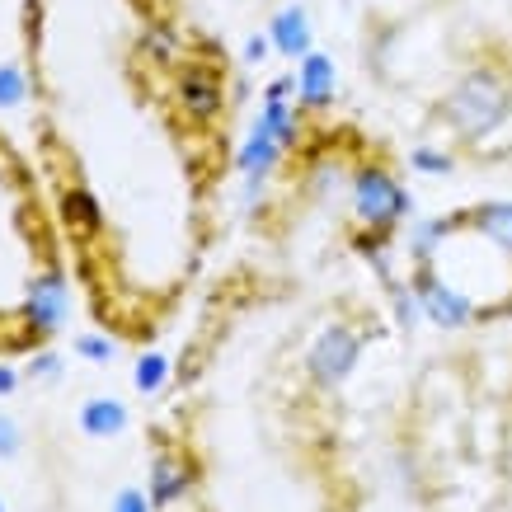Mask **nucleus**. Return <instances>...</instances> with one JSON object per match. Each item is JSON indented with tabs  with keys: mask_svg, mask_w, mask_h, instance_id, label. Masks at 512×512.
Instances as JSON below:
<instances>
[{
	"mask_svg": "<svg viewBox=\"0 0 512 512\" xmlns=\"http://www.w3.org/2000/svg\"><path fill=\"white\" fill-rule=\"evenodd\" d=\"M442 123L456 132L461 141H484L489 132L508 123L512 113V80L494 66H475L466 76L456 80L442 99Z\"/></svg>",
	"mask_w": 512,
	"mask_h": 512,
	"instance_id": "f257e3e1",
	"label": "nucleus"
},
{
	"mask_svg": "<svg viewBox=\"0 0 512 512\" xmlns=\"http://www.w3.org/2000/svg\"><path fill=\"white\" fill-rule=\"evenodd\" d=\"M348 202H353L357 226H367V231H395L400 221L414 217L409 188L386 165H357L348 179Z\"/></svg>",
	"mask_w": 512,
	"mask_h": 512,
	"instance_id": "f03ea898",
	"label": "nucleus"
},
{
	"mask_svg": "<svg viewBox=\"0 0 512 512\" xmlns=\"http://www.w3.org/2000/svg\"><path fill=\"white\" fill-rule=\"evenodd\" d=\"M409 287H414V296H419L423 306V320L437 329H466L480 320V301L470 292H461L456 282L442 278V268L437 264H414V273H409Z\"/></svg>",
	"mask_w": 512,
	"mask_h": 512,
	"instance_id": "7ed1b4c3",
	"label": "nucleus"
},
{
	"mask_svg": "<svg viewBox=\"0 0 512 512\" xmlns=\"http://www.w3.org/2000/svg\"><path fill=\"white\" fill-rule=\"evenodd\" d=\"M362 348H367L362 329H353V325H325L320 334H315L311 353H306V376H311L315 386H325V390L343 386V381L357 372Z\"/></svg>",
	"mask_w": 512,
	"mask_h": 512,
	"instance_id": "20e7f679",
	"label": "nucleus"
},
{
	"mask_svg": "<svg viewBox=\"0 0 512 512\" xmlns=\"http://www.w3.org/2000/svg\"><path fill=\"white\" fill-rule=\"evenodd\" d=\"M282 156H287V146H282L264 123H254L245 132L240 151H235V170L245 179V207H254V202L264 198V188H268V179H273V170L282 165Z\"/></svg>",
	"mask_w": 512,
	"mask_h": 512,
	"instance_id": "39448f33",
	"label": "nucleus"
},
{
	"mask_svg": "<svg viewBox=\"0 0 512 512\" xmlns=\"http://www.w3.org/2000/svg\"><path fill=\"white\" fill-rule=\"evenodd\" d=\"M339 94V71H334V57L311 47L301 62H296V104L306 113H325Z\"/></svg>",
	"mask_w": 512,
	"mask_h": 512,
	"instance_id": "423d86ee",
	"label": "nucleus"
},
{
	"mask_svg": "<svg viewBox=\"0 0 512 512\" xmlns=\"http://www.w3.org/2000/svg\"><path fill=\"white\" fill-rule=\"evenodd\" d=\"M66 311H71L66 282H62V273L47 268L43 278L29 287V296H24V320H29V329H38V334H57V329L66 325Z\"/></svg>",
	"mask_w": 512,
	"mask_h": 512,
	"instance_id": "0eeeda50",
	"label": "nucleus"
},
{
	"mask_svg": "<svg viewBox=\"0 0 512 512\" xmlns=\"http://www.w3.org/2000/svg\"><path fill=\"white\" fill-rule=\"evenodd\" d=\"M461 231L480 235L484 245H494L503 259L512 264V202L508 198H489V202H475L470 212H456Z\"/></svg>",
	"mask_w": 512,
	"mask_h": 512,
	"instance_id": "6e6552de",
	"label": "nucleus"
},
{
	"mask_svg": "<svg viewBox=\"0 0 512 512\" xmlns=\"http://www.w3.org/2000/svg\"><path fill=\"white\" fill-rule=\"evenodd\" d=\"M179 109H184L193 123H212V118L226 109V90H221L217 71L188 66L184 76H179Z\"/></svg>",
	"mask_w": 512,
	"mask_h": 512,
	"instance_id": "1a4fd4ad",
	"label": "nucleus"
},
{
	"mask_svg": "<svg viewBox=\"0 0 512 512\" xmlns=\"http://www.w3.org/2000/svg\"><path fill=\"white\" fill-rule=\"evenodd\" d=\"M193 480H198V470L188 466L184 456H174V451H160L156 461H151V484H146V494H151V508H170V503H179V498L193 489Z\"/></svg>",
	"mask_w": 512,
	"mask_h": 512,
	"instance_id": "9d476101",
	"label": "nucleus"
},
{
	"mask_svg": "<svg viewBox=\"0 0 512 512\" xmlns=\"http://www.w3.org/2000/svg\"><path fill=\"white\" fill-rule=\"evenodd\" d=\"M268 43H273V52H278V57H292V62H301V57H306V52L315 47L311 15H306L301 5H282L278 15L268 19Z\"/></svg>",
	"mask_w": 512,
	"mask_h": 512,
	"instance_id": "9b49d317",
	"label": "nucleus"
},
{
	"mask_svg": "<svg viewBox=\"0 0 512 512\" xmlns=\"http://www.w3.org/2000/svg\"><path fill=\"white\" fill-rule=\"evenodd\" d=\"M461 231V221L456 217H423L414 221V231H409V259L414 264H437V254L451 245V235Z\"/></svg>",
	"mask_w": 512,
	"mask_h": 512,
	"instance_id": "f8f14e48",
	"label": "nucleus"
},
{
	"mask_svg": "<svg viewBox=\"0 0 512 512\" xmlns=\"http://www.w3.org/2000/svg\"><path fill=\"white\" fill-rule=\"evenodd\" d=\"M80 428L90 437H118L127 428V404L109 400V395H94L80 404Z\"/></svg>",
	"mask_w": 512,
	"mask_h": 512,
	"instance_id": "ddd939ff",
	"label": "nucleus"
},
{
	"mask_svg": "<svg viewBox=\"0 0 512 512\" xmlns=\"http://www.w3.org/2000/svg\"><path fill=\"white\" fill-rule=\"evenodd\" d=\"M254 123H264L273 137L292 151L296 141H301V113H296L292 99H264V109H259V118Z\"/></svg>",
	"mask_w": 512,
	"mask_h": 512,
	"instance_id": "4468645a",
	"label": "nucleus"
},
{
	"mask_svg": "<svg viewBox=\"0 0 512 512\" xmlns=\"http://www.w3.org/2000/svg\"><path fill=\"white\" fill-rule=\"evenodd\" d=\"M66 221H71V231H76V235H99V226H104V212H99L94 193H85V188H71V193H66Z\"/></svg>",
	"mask_w": 512,
	"mask_h": 512,
	"instance_id": "2eb2a0df",
	"label": "nucleus"
},
{
	"mask_svg": "<svg viewBox=\"0 0 512 512\" xmlns=\"http://www.w3.org/2000/svg\"><path fill=\"white\" fill-rule=\"evenodd\" d=\"M390 235L395 231H367V226L353 235V249L381 273V282H390Z\"/></svg>",
	"mask_w": 512,
	"mask_h": 512,
	"instance_id": "dca6fc26",
	"label": "nucleus"
},
{
	"mask_svg": "<svg viewBox=\"0 0 512 512\" xmlns=\"http://www.w3.org/2000/svg\"><path fill=\"white\" fill-rule=\"evenodd\" d=\"M132 381H137L141 395H156V390L170 381V357L165 353H141L137 367H132Z\"/></svg>",
	"mask_w": 512,
	"mask_h": 512,
	"instance_id": "f3484780",
	"label": "nucleus"
},
{
	"mask_svg": "<svg viewBox=\"0 0 512 512\" xmlns=\"http://www.w3.org/2000/svg\"><path fill=\"white\" fill-rule=\"evenodd\" d=\"M386 296H390V311H395V320H400L404 329H414L423 320V306H419V296H414V287L400 278H390L386 282Z\"/></svg>",
	"mask_w": 512,
	"mask_h": 512,
	"instance_id": "a211bd4d",
	"label": "nucleus"
},
{
	"mask_svg": "<svg viewBox=\"0 0 512 512\" xmlns=\"http://www.w3.org/2000/svg\"><path fill=\"white\" fill-rule=\"evenodd\" d=\"M29 99V76L19 62H5L0 66V109H19Z\"/></svg>",
	"mask_w": 512,
	"mask_h": 512,
	"instance_id": "6ab92c4d",
	"label": "nucleus"
},
{
	"mask_svg": "<svg viewBox=\"0 0 512 512\" xmlns=\"http://www.w3.org/2000/svg\"><path fill=\"white\" fill-rule=\"evenodd\" d=\"M409 165L419 174H428V179H447V174L456 170V160H451L447 151H437V146H414V151H409Z\"/></svg>",
	"mask_w": 512,
	"mask_h": 512,
	"instance_id": "aec40b11",
	"label": "nucleus"
},
{
	"mask_svg": "<svg viewBox=\"0 0 512 512\" xmlns=\"http://www.w3.org/2000/svg\"><path fill=\"white\" fill-rule=\"evenodd\" d=\"M76 353L104 367V362H113V343L104 339V334H80V339H76Z\"/></svg>",
	"mask_w": 512,
	"mask_h": 512,
	"instance_id": "412c9836",
	"label": "nucleus"
},
{
	"mask_svg": "<svg viewBox=\"0 0 512 512\" xmlns=\"http://www.w3.org/2000/svg\"><path fill=\"white\" fill-rule=\"evenodd\" d=\"M146 47L156 52V62H174V57H179V43H174V33L165 29V24H156V29L146 33Z\"/></svg>",
	"mask_w": 512,
	"mask_h": 512,
	"instance_id": "4be33fe9",
	"label": "nucleus"
},
{
	"mask_svg": "<svg viewBox=\"0 0 512 512\" xmlns=\"http://www.w3.org/2000/svg\"><path fill=\"white\" fill-rule=\"evenodd\" d=\"M29 376H38V381H57V376H62V357H57V353H38L29 362Z\"/></svg>",
	"mask_w": 512,
	"mask_h": 512,
	"instance_id": "5701e85b",
	"label": "nucleus"
},
{
	"mask_svg": "<svg viewBox=\"0 0 512 512\" xmlns=\"http://www.w3.org/2000/svg\"><path fill=\"white\" fill-rule=\"evenodd\" d=\"M113 512H156V508H151V494H141V489H123V494L113 498Z\"/></svg>",
	"mask_w": 512,
	"mask_h": 512,
	"instance_id": "b1692460",
	"label": "nucleus"
},
{
	"mask_svg": "<svg viewBox=\"0 0 512 512\" xmlns=\"http://www.w3.org/2000/svg\"><path fill=\"white\" fill-rule=\"evenodd\" d=\"M268 52H273L268 33H254V38H245V52H240V57H245V66H259V62L268 57Z\"/></svg>",
	"mask_w": 512,
	"mask_h": 512,
	"instance_id": "393cba45",
	"label": "nucleus"
},
{
	"mask_svg": "<svg viewBox=\"0 0 512 512\" xmlns=\"http://www.w3.org/2000/svg\"><path fill=\"white\" fill-rule=\"evenodd\" d=\"M0 456H19V423L0 414Z\"/></svg>",
	"mask_w": 512,
	"mask_h": 512,
	"instance_id": "a878e982",
	"label": "nucleus"
},
{
	"mask_svg": "<svg viewBox=\"0 0 512 512\" xmlns=\"http://www.w3.org/2000/svg\"><path fill=\"white\" fill-rule=\"evenodd\" d=\"M19 386V376H15V367L10 362H0V395H10V390Z\"/></svg>",
	"mask_w": 512,
	"mask_h": 512,
	"instance_id": "bb28decb",
	"label": "nucleus"
},
{
	"mask_svg": "<svg viewBox=\"0 0 512 512\" xmlns=\"http://www.w3.org/2000/svg\"><path fill=\"white\" fill-rule=\"evenodd\" d=\"M0 512H5V503H0Z\"/></svg>",
	"mask_w": 512,
	"mask_h": 512,
	"instance_id": "cd10ccee",
	"label": "nucleus"
}]
</instances>
